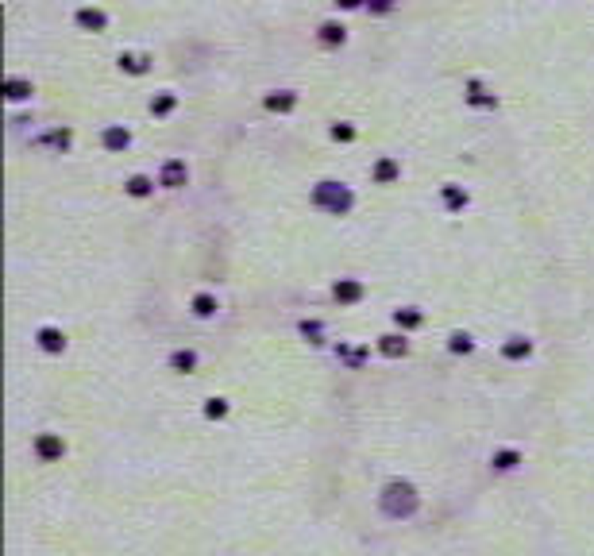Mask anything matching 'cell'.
<instances>
[{
    "instance_id": "1",
    "label": "cell",
    "mask_w": 594,
    "mask_h": 556,
    "mask_svg": "<svg viewBox=\"0 0 594 556\" xmlns=\"http://www.w3.org/2000/svg\"><path fill=\"white\" fill-rule=\"evenodd\" d=\"M378 502H382V514H390V518H409V514H417L420 495L409 479H390L378 495Z\"/></svg>"
},
{
    "instance_id": "2",
    "label": "cell",
    "mask_w": 594,
    "mask_h": 556,
    "mask_svg": "<svg viewBox=\"0 0 594 556\" xmlns=\"http://www.w3.org/2000/svg\"><path fill=\"white\" fill-rule=\"evenodd\" d=\"M313 205H317V209H328V212H336V217H344V212L356 205V193H351V186L325 178V182H317V186H313Z\"/></svg>"
},
{
    "instance_id": "3",
    "label": "cell",
    "mask_w": 594,
    "mask_h": 556,
    "mask_svg": "<svg viewBox=\"0 0 594 556\" xmlns=\"http://www.w3.org/2000/svg\"><path fill=\"white\" fill-rule=\"evenodd\" d=\"M62 452H66V445H62L59 433H39L35 437V456L39 460H62Z\"/></svg>"
},
{
    "instance_id": "4",
    "label": "cell",
    "mask_w": 594,
    "mask_h": 556,
    "mask_svg": "<svg viewBox=\"0 0 594 556\" xmlns=\"http://www.w3.org/2000/svg\"><path fill=\"white\" fill-rule=\"evenodd\" d=\"M186 178H189V170H186V162H181V159H170V162H162V174H159V182L166 186V190H178V186H186Z\"/></svg>"
},
{
    "instance_id": "5",
    "label": "cell",
    "mask_w": 594,
    "mask_h": 556,
    "mask_svg": "<svg viewBox=\"0 0 594 556\" xmlns=\"http://www.w3.org/2000/svg\"><path fill=\"white\" fill-rule=\"evenodd\" d=\"M332 298L340 301V306H351V301L363 298V282L359 278H340V282L332 286Z\"/></svg>"
},
{
    "instance_id": "6",
    "label": "cell",
    "mask_w": 594,
    "mask_h": 556,
    "mask_svg": "<svg viewBox=\"0 0 594 556\" xmlns=\"http://www.w3.org/2000/svg\"><path fill=\"white\" fill-rule=\"evenodd\" d=\"M73 20H78L81 28H89V31H104V28H109V12H104V8H78Z\"/></svg>"
},
{
    "instance_id": "7",
    "label": "cell",
    "mask_w": 594,
    "mask_h": 556,
    "mask_svg": "<svg viewBox=\"0 0 594 556\" xmlns=\"http://www.w3.org/2000/svg\"><path fill=\"white\" fill-rule=\"evenodd\" d=\"M378 351H382V356H390V359L406 356V351H409L406 332H386V337H378Z\"/></svg>"
},
{
    "instance_id": "8",
    "label": "cell",
    "mask_w": 594,
    "mask_h": 556,
    "mask_svg": "<svg viewBox=\"0 0 594 556\" xmlns=\"http://www.w3.org/2000/svg\"><path fill=\"white\" fill-rule=\"evenodd\" d=\"M101 143L109 147V151H123V147H131V132L123 124H109L101 132Z\"/></svg>"
},
{
    "instance_id": "9",
    "label": "cell",
    "mask_w": 594,
    "mask_h": 556,
    "mask_svg": "<svg viewBox=\"0 0 594 556\" xmlns=\"http://www.w3.org/2000/svg\"><path fill=\"white\" fill-rule=\"evenodd\" d=\"M401 174V167H398V159H394V155H382V159L375 162V167H370V178H375V182H394V178Z\"/></svg>"
},
{
    "instance_id": "10",
    "label": "cell",
    "mask_w": 594,
    "mask_h": 556,
    "mask_svg": "<svg viewBox=\"0 0 594 556\" xmlns=\"http://www.w3.org/2000/svg\"><path fill=\"white\" fill-rule=\"evenodd\" d=\"M39 348H43V351H51V356H59V351L66 348L62 329H54V325H43V329H39Z\"/></svg>"
},
{
    "instance_id": "11",
    "label": "cell",
    "mask_w": 594,
    "mask_h": 556,
    "mask_svg": "<svg viewBox=\"0 0 594 556\" xmlns=\"http://www.w3.org/2000/svg\"><path fill=\"white\" fill-rule=\"evenodd\" d=\"M394 325H398L401 332H406V329H420V325H425V313H420L417 306H401V309H394Z\"/></svg>"
},
{
    "instance_id": "12",
    "label": "cell",
    "mask_w": 594,
    "mask_h": 556,
    "mask_svg": "<svg viewBox=\"0 0 594 556\" xmlns=\"http://www.w3.org/2000/svg\"><path fill=\"white\" fill-rule=\"evenodd\" d=\"M440 198H444V205H448L451 212L467 209V201H471V198H467V190H463V186H456V182H448V186H444V190H440Z\"/></svg>"
},
{
    "instance_id": "13",
    "label": "cell",
    "mask_w": 594,
    "mask_h": 556,
    "mask_svg": "<svg viewBox=\"0 0 594 556\" xmlns=\"http://www.w3.org/2000/svg\"><path fill=\"white\" fill-rule=\"evenodd\" d=\"M262 104H267L270 112H290L297 104V93H293V89H278V93H267V101H262Z\"/></svg>"
},
{
    "instance_id": "14",
    "label": "cell",
    "mask_w": 594,
    "mask_h": 556,
    "mask_svg": "<svg viewBox=\"0 0 594 556\" xmlns=\"http://www.w3.org/2000/svg\"><path fill=\"white\" fill-rule=\"evenodd\" d=\"M490 464H494V471H514L517 464H521V452H517V448H498V452L490 456Z\"/></svg>"
},
{
    "instance_id": "15",
    "label": "cell",
    "mask_w": 594,
    "mask_h": 556,
    "mask_svg": "<svg viewBox=\"0 0 594 556\" xmlns=\"http://www.w3.org/2000/svg\"><path fill=\"white\" fill-rule=\"evenodd\" d=\"M170 367L174 371H181V375H189L197 367V351L193 348H178V351H170Z\"/></svg>"
},
{
    "instance_id": "16",
    "label": "cell",
    "mask_w": 594,
    "mask_h": 556,
    "mask_svg": "<svg viewBox=\"0 0 594 556\" xmlns=\"http://www.w3.org/2000/svg\"><path fill=\"white\" fill-rule=\"evenodd\" d=\"M317 35H320V43H325V47H340L344 39H348V31H344L340 23L328 20V23H320V28H317Z\"/></svg>"
},
{
    "instance_id": "17",
    "label": "cell",
    "mask_w": 594,
    "mask_h": 556,
    "mask_svg": "<svg viewBox=\"0 0 594 556\" xmlns=\"http://www.w3.org/2000/svg\"><path fill=\"white\" fill-rule=\"evenodd\" d=\"M533 351V340H525V337H509L506 344H502V356L506 359H525Z\"/></svg>"
},
{
    "instance_id": "18",
    "label": "cell",
    "mask_w": 594,
    "mask_h": 556,
    "mask_svg": "<svg viewBox=\"0 0 594 556\" xmlns=\"http://www.w3.org/2000/svg\"><path fill=\"white\" fill-rule=\"evenodd\" d=\"M467 101H471L475 109H494V93H486L483 81H467Z\"/></svg>"
},
{
    "instance_id": "19",
    "label": "cell",
    "mask_w": 594,
    "mask_h": 556,
    "mask_svg": "<svg viewBox=\"0 0 594 556\" xmlns=\"http://www.w3.org/2000/svg\"><path fill=\"white\" fill-rule=\"evenodd\" d=\"M120 70H128V73H147L151 70V59H147V54H120Z\"/></svg>"
},
{
    "instance_id": "20",
    "label": "cell",
    "mask_w": 594,
    "mask_h": 556,
    "mask_svg": "<svg viewBox=\"0 0 594 556\" xmlns=\"http://www.w3.org/2000/svg\"><path fill=\"white\" fill-rule=\"evenodd\" d=\"M123 190H128L131 198H147V193L154 190V182H151V178H147V174H131L128 182H123Z\"/></svg>"
},
{
    "instance_id": "21",
    "label": "cell",
    "mask_w": 594,
    "mask_h": 556,
    "mask_svg": "<svg viewBox=\"0 0 594 556\" xmlns=\"http://www.w3.org/2000/svg\"><path fill=\"white\" fill-rule=\"evenodd\" d=\"M39 143H47V147H59V151H66V147L73 143V132H70V128H54V132H47L43 139H39Z\"/></svg>"
},
{
    "instance_id": "22",
    "label": "cell",
    "mask_w": 594,
    "mask_h": 556,
    "mask_svg": "<svg viewBox=\"0 0 594 556\" xmlns=\"http://www.w3.org/2000/svg\"><path fill=\"white\" fill-rule=\"evenodd\" d=\"M178 109V97L174 93H154L151 97V112L154 116H166V112H174Z\"/></svg>"
},
{
    "instance_id": "23",
    "label": "cell",
    "mask_w": 594,
    "mask_h": 556,
    "mask_svg": "<svg viewBox=\"0 0 594 556\" xmlns=\"http://www.w3.org/2000/svg\"><path fill=\"white\" fill-rule=\"evenodd\" d=\"M4 93L12 97V101H23V97H31V81L28 78H8L4 81Z\"/></svg>"
},
{
    "instance_id": "24",
    "label": "cell",
    "mask_w": 594,
    "mask_h": 556,
    "mask_svg": "<svg viewBox=\"0 0 594 556\" xmlns=\"http://www.w3.org/2000/svg\"><path fill=\"white\" fill-rule=\"evenodd\" d=\"M297 329H301V337L309 340V344H325V325L320 321H301Z\"/></svg>"
},
{
    "instance_id": "25",
    "label": "cell",
    "mask_w": 594,
    "mask_h": 556,
    "mask_svg": "<svg viewBox=\"0 0 594 556\" xmlns=\"http://www.w3.org/2000/svg\"><path fill=\"white\" fill-rule=\"evenodd\" d=\"M193 313L197 317H212L217 313V298H212V294H193Z\"/></svg>"
},
{
    "instance_id": "26",
    "label": "cell",
    "mask_w": 594,
    "mask_h": 556,
    "mask_svg": "<svg viewBox=\"0 0 594 556\" xmlns=\"http://www.w3.org/2000/svg\"><path fill=\"white\" fill-rule=\"evenodd\" d=\"M336 356H340L348 367H363V359H367V348H348V344H340V348H336Z\"/></svg>"
},
{
    "instance_id": "27",
    "label": "cell",
    "mask_w": 594,
    "mask_h": 556,
    "mask_svg": "<svg viewBox=\"0 0 594 556\" xmlns=\"http://www.w3.org/2000/svg\"><path fill=\"white\" fill-rule=\"evenodd\" d=\"M448 348L456 351V356H467V351H475V340L467 337V332H451V337H448Z\"/></svg>"
},
{
    "instance_id": "28",
    "label": "cell",
    "mask_w": 594,
    "mask_h": 556,
    "mask_svg": "<svg viewBox=\"0 0 594 556\" xmlns=\"http://www.w3.org/2000/svg\"><path fill=\"white\" fill-rule=\"evenodd\" d=\"M205 417H212V421L228 417V398H209V402H205Z\"/></svg>"
},
{
    "instance_id": "29",
    "label": "cell",
    "mask_w": 594,
    "mask_h": 556,
    "mask_svg": "<svg viewBox=\"0 0 594 556\" xmlns=\"http://www.w3.org/2000/svg\"><path fill=\"white\" fill-rule=\"evenodd\" d=\"M332 139H340V143H351V139H356V128H351V124H332Z\"/></svg>"
}]
</instances>
